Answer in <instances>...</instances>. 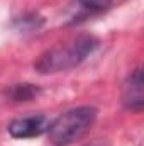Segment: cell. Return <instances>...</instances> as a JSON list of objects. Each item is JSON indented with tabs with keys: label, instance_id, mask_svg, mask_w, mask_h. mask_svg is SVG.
I'll use <instances>...</instances> for the list:
<instances>
[{
	"label": "cell",
	"instance_id": "cell-7",
	"mask_svg": "<svg viewBox=\"0 0 144 146\" xmlns=\"http://www.w3.org/2000/svg\"><path fill=\"white\" fill-rule=\"evenodd\" d=\"M87 146H107L104 141H100V139H97V141H93V143H90V145H87Z\"/></svg>",
	"mask_w": 144,
	"mask_h": 146
},
{
	"label": "cell",
	"instance_id": "cell-6",
	"mask_svg": "<svg viewBox=\"0 0 144 146\" xmlns=\"http://www.w3.org/2000/svg\"><path fill=\"white\" fill-rule=\"evenodd\" d=\"M80 5L90 12H104L114 3V0H78Z\"/></svg>",
	"mask_w": 144,
	"mask_h": 146
},
{
	"label": "cell",
	"instance_id": "cell-3",
	"mask_svg": "<svg viewBox=\"0 0 144 146\" xmlns=\"http://www.w3.org/2000/svg\"><path fill=\"white\" fill-rule=\"evenodd\" d=\"M49 124L51 122L46 115L37 114V115H26V117L14 119L7 129H9V134L15 139H29L46 133Z\"/></svg>",
	"mask_w": 144,
	"mask_h": 146
},
{
	"label": "cell",
	"instance_id": "cell-5",
	"mask_svg": "<svg viewBox=\"0 0 144 146\" xmlns=\"http://www.w3.org/2000/svg\"><path fill=\"white\" fill-rule=\"evenodd\" d=\"M39 88L32 83H17V85H10L5 90V97L10 102H29L34 97H37Z\"/></svg>",
	"mask_w": 144,
	"mask_h": 146
},
{
	"label": "cell",
	"instance_id": "cell-4",
	"mask_svg": "<svg viewBox=\"0 0 144 146\" xmlns=\"http://www.w3.org/2000/svg\"><path fill=\"white\" fill-rule=\"evenodd\" d=\"M122 104L127 110L141 112L144 107V82L143 68H136L131 73L122 87Z\"/></svg>",
	"mask_w": 144,
	"mask_h": 146
},
{
	"label": "cell",
	"instance_id": "cell-1",
	"mask_svg": "<svg viewBox=\"0 0 144 146\" xmlns=\"http://www.w3.org/2000/svg\"><path fill=\"white\" fill-rule=\"evenodd\" d=\"M98 48V39L92 34H80L70 41L58 44L48 51H44L34 63V68L41 75H51L71 70L85 61L88 54H92Z\"/></svg>",
	"mask_w": 144,
	"mask_h": 146
},
{
	"label": "cell",
	"instance_id": "cell-2",
	"mask_svg": "<svg viewBox=\"0 0 144 146\" xmlns=\"http://www.w3.org/2000/svg\"><path fill=\"white\" fill-rule=\"evenodd\" d=\"M97 119V109L90 106H81L66 110L59 117H56L49 127L48 136L54 146H70L75 141L81 139Z\"/></svg>",
	"mask_w": 144,
	"mask_h": 146
}]
</instances>
